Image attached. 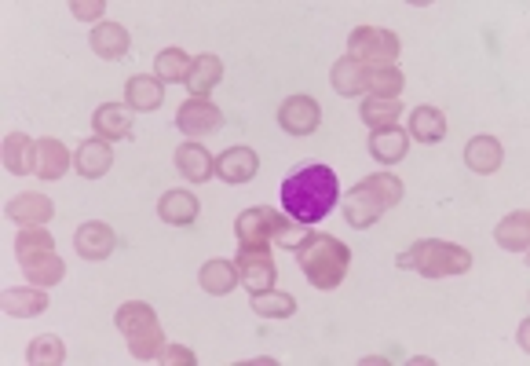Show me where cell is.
<instances>
[{
    "label": "cell",
    "instance_id": "cell-17",
    "mask_svg": "<svg viewBox=\"0 0 530 366\" xmlns=\"http://www.w3.org/2000/svg\"><path fill=\"white\" fill-rule=\"evenodd\" d=\"M202 213V205L191 191H165L158 202V216L172 227H191Z\"/></svg>",
    "mask_w": 530,
    "mask_h": 366
},
{
    "label": "cell",
    "instance_id": "cell-30",
    "mask_svg": "<svg viewBox=\"0 0 530 366\" xmlns=\"http://www.w3.org/2000/svg\"><path fill=\"white\" fill-rule=\"evenodd\" d=\"M223 81V63L216 59V55H198L191 63V77H187V88H191V96H209L212 88Z\"/></svg>",
    "mask_w": 530,
    "mask_h": 366
},
{
    "label": "cell",
    "instance_id": "cell-1",
    "mask_svg": "<svg viewBox=\"0 0 530 366\" xmlns=\"http://www.w3.org/2000/svg\"><path fill=\"white\" fill-rule=\"evenodd\" d=\"M340 198L337 173L329 165H304L282 183V209L293 224H318Z\"/></svg>",
    "mask_w": 530,
    "mask_h": 366
},
{
    "label": "cell",
    "instance_id": "cell-32",
    "mask_svg": "<svg viewBox=\"0 0 530 366\" xmlns=\"http://www.w3.org/2000/svg\"><path fill=\"white\" fill-rule=\"evenodd\" d=\"M406 77L399 74V66H370L366 70V96L373 99H399Z\"/></svg>",
    "mask_w": 530,
    "mask_h": 366
},
{
    "label": "cell",
    "instance_id": "cell-28",
    "mask_svg": "<svg viewBox=\"0 0 530 366\" xmlns=\"http://www.w3.org/2000/svg\"><path fill=\"white\" fill-rule=\"evenodd\" d=\"M406 136H414L417 143H439L446 140V114L435 107H417L410 114V132Z\"/></svg>",
    "mask_w": 530,
    "mask_h": 366
},
{
    "label": "cell",
    "instance_id": "cell-22",
    "mask_svg": "<svg viewBox=\"0 0 530 366\" xmlns=\"http://www.w3.org/2000/svg\"><path fill=\"white\" fill-rule=\"evenodd\" d=\"M66 169H70V151H66V143L52 140V136L37 140V169H33V173L41 176V180H63Z\"/></svg>",
    "mask_w": 530,
    "mask_h": 366
},
{
    "label": "cell",
    "instance_id": "cell-7",
    "mask_svg": "<svg viewBox=\"0 0 530 366\" xmlns=\"http://www.w3.org/2000/svg\"><path fill=\"white\" fill-rule=\"evenodd\" d=\"M234 235H238L242 249H267L271 242H278L282 249H297V242H300L293 220L275 213V209H267V205L245 209V213L234 220Z\"/></svg>",
    "mask_w": 530,
    "mask_h": 366
},
{
    "label": "cell",
    "instance_id": "cell-37",
    "mask_svg": "<svg viewBox=\"0 0 530 366\" xmlns=\"http://www.w3.org/2000/svg\"><path fill=\"white\" fill-rule=\"evenodd\" d=\"M161 363H165V366H194V363H198V356H194L187 345H165V352H161Z\"/></svg>",
    "mask_w": 530,
    "mask_h": 366
},
{
    "label": "cell",
    "instance_id": "cell-21",
    "mask_svg": "<svg viewBox=\"0 0 530 366\" xmlns=\"http://www.w3.org/2000/svg\"><path fill=\"white\" fill-rule=\"evenodd\" d=\"M92 125H96L99 140H106V143H121L132 136V114H128L121 103H106V107H99Z\"/></svg>",
    "mask_w": 530,
    "mask_h": 366
},
{
    "label": "cell",
    "instance_id": "cell-31",
    "mask_svg": "<svg viewBox=\"0 0 530 366\" xmlns=\"http://www.w3.org/2000/svg\"><path fill=\"white\" fill-rule=\"evenodd\" d=\"M198 282H202V290L209 297H227L238 286V268H234L231 260H209L202 275H198Z\"/></svg>",
    "mask_w": 530,
    "mask_h": 366
},
{
    "label": "cell",
    "instance_id": "cell-18",
    "mask_svg": "<svg viewBox=\"0 0 530 366\" xmlns=\"http://www.w3.org/2000/svg\"><path fill=\"white\" fill-rule=\"evenodd\" d=\"M0 154H4V169L15 176H26L37 169V143H33L26 132H11V136H4Z\"/></svg>",
    "mask_w": 530,
    "mask_h": 366
},
{
    "label": "cell",
    "instance_id": "cell-12",
    "mask_svg": "<svg viewBox=\"0 0 530 366\" xmlns=\"http://www.w3.org/2000/svg\"><path fill=\"white\" fill-rule=\"evenodd\" d=\"M4 213H8L11 224H19V227H44L55 216V202L48 194L26 191V194H15Z\"/></svg>",
    "mask_w": 530,
    "mask_h": 366
},
{
    "label": "cell",
    "instance_id": "cell-3",
    "mask_svg": "<svg viewBox=\"0 0 530 366\" xmlns=\"http://www.w3.org/2000/svg\"><path fill=\"white\" fill-rule=\"evenodd\" d=\"M399 202H403V180H395L392 173H373L351 187L348 202H344V220L355 231H366Z\"/></svg>",
    "mask_w": 530,
    "mask_h": 366
},
{
    "label": "cell",
    "instance_id": "cell-25",
    "mask_svg": "<svg viewBox=\"0 0 530 366\" xmlns=\"http://www.w3.org/2000/svg\"><path fill=\"white\" fill-rule=\"evenodd\" d=\"M406 151H410V136L403 129H381L370 136V158L381 165L403 162Z\"/></svg>",
    "mask_w": 530,
    "mask_h": 366
},
{
    "label": "cell",
    "instance_id": "cell-27",
    "mask_svg": "<svg viewBox=\"0 0 530 366\" xmlns=\"http://www.w3.org/2000/svg\"><path fill=\"white\" fill-rule=\"evenodd\" d=\"M494 238H498V246L509 249V253H527L530 249V213H523V209L520 213H509L498 224Z\"/></svg>",
    "mask_w": 530,
    "mask_h": 366
},
{
    "label": "cell",
    "instance_id": "cell-33",
    "mask_svg": "<svg viewBox=\"0 0 530 366\" xmlns=\"http://www.w3.org/2000/svg\"><path fill=\"white\" fill-rule=\"evenodd\" d=\"M191 55L180 52V48H165V52H158V59H154V77H158L161 85L169 81V85H180V81H187L191 77Z\"/></svg>",
    "mask_w": 530,
    "mask_h": 366
},
{
    "label": "cell",
    "instance_id": "cell-36",
    "mask_svg": "<svg viewBox=\"0 0 530 366\" xmlns=\"http://www.w3.org/2000/svg\"><path fill=\"white\" fill-rule=\"evenodd\" d=\"M70 11H74V19H81V22H99L106 4L103 0H70Z\"/></svg>",
    "mask_w": 530,
    "mask_h": 366
},
{
    "label": "cell",
    "instance_id": "cell-9",
    "mask_svg": "<svg viewBox=\"0 0 530 366\" xmlns=\"http://www.w3.org/2000/svg\"><path fill=\"white\" fill-rule=\"evenodd\" d=\"M176 125H180V132H187L191 140H202V136H212V132L223 129V114L216 103H209V99L191 96L180 110H176Z\"/></svg>",
    "mask_w": 530,
    "mask_h": 366
},
{
    "label": "cell",
    "instance_id": "cell-10",
    "mask_svg": "<svg viewBox=\"0 0 530 366\" xmlns=\"http://www.w3.org/2000/svg\"><path fill=\"white\" fill-rule=\"evenodd\" d=\"M234 268H238V282H242L249 293L271 290L275 279H278L275 260H271V249H242L238 260H234Z\"/></svg>",
    "mask_w": 530,
    "mask_h": 366
},
{
    "label": "cell",
    "instance_id": "cell-38",
    "mask_svg": "<svg viewBox=\"0 0 530 366\" xmlns=\"http://www.w3.org/2000/svg\"><path fill=\"white\" fill-rule=\"evenodd\" d=\"M527 330H530V319H523V323H520V348H523V352L530 348V334H527Z\"/></svg>",
    "mask_w": 530,
    "mask_h": 366
},
{
    "label": "cell",
    "instance_id": "cell-20",
    "mask_svg": "<svg viewBox=\"0 0 530 366\" xmlns=\"http://www.w3.org/2000/svg\"><path fill=\"white\" fill-rule=\"evenodd\" d=\"M501 162H505V151H501V143L494 140V136H476V140H468L465 165L472 169V173H479V176L498 173Z\"/></svg>",
    "mask_w": 530,
    "mask_h": 366
},
{
    "label": "cell",
    "instance_id": "cell-35",
    "mask_svg": "<svg viewBox=\"0 0 530 366\" xmlns=\"http://www.w3.org/2000/svg\"><path fill=\"white\" fill-rule=\"evenodd\" d=\"M253 312L260 319H289V315L297 312V301L289 293L264 290V293H253Z\"/></svg>",
    "mask_w": 530,
    "mask_h": 366
},
{
    "label": "cell",
    "instance_id": "cell-4",
    "mask_svg": "<svg viewBox=\"0 0 530 366\" xmlns=\"http://www.w3.org/2000/svg\"><path fill=\"white\" fill-rule=\"evenodd\" d=\"M15 260H19L22 275L33 286H41V290L59 286L66 279V264L55 253V238L44 227H22L19 235H15Z\"/></svg>",
    "mask_w": 530,
    "mask_h": 366
},
{
    "label": "cell",
    "instance_id": "cell-34",
    "mask_svg": "<svg viewBox=\"0 0 530 366\" xmlns=\"http://www.w3.org/2000/svg\"><path fill=\"white\" fill-rule=\"evenodd\" d=\"M26 363L30 366H63L66 363V345L55 334H44L30 341L26 348Z\"/></svg>",
    "mask_w": 530,
    "mask_h": 366
},
{
    "label": "cell",
    "instance_id": "cell-13",
    "mask_svg": "<svg viewBox=\"0 0 530 366\" xmlns=\"http://www.w3.org/2000/svg\"><path fill=\"white\" fill-rule=\"evenodd\" d=\"M74 246H77V253H81V260H92V264H96V260H106L117 249V235H114V227L99 224V220H88V224L77 227Z\"/></svg>",
    "mask_w": 530,
    "mask_h": 366
},
{
    "label": "cell",
    "instance_id": "cell-2",
    "mask_svg": "<svg viewBox=\"0 0 530 366\" xmlns=\"http://www.w3.org/2000/svg\"><path fill=\"white\" fill-rule=\"evenodd\" d=\"M293 253H297L300 271L308 275V282L315 290H337L351 268V249L340 238L318 235V231L300 238Z\"/></svg>",
    "mask_w": 530,
    "mask_h": 366
},
{
    "label": "cell",
    "instance_id": "cell-23",
    "mask_svg": "<svg viewBox=\"0 0 530 366\" xmlns=\"http://www.w3.org/2000/svg\"><path fill=\"white\" fill-rule=\"evenodd\" d=\"M176 169H180V176L187 183H205L216 173V158L205 147H198V143H183L180 151H176Z\"/></svg>",
    "mask_w": 530,
    "mask_h": 366
},
{
    "label": "cell",
    "instance_id": "cell-24",
    "mask_svg": "<svg viewBox=\"0 0 530 366\" xmlns=\"http://www.w3.org/2000/svg\"><path fill=\"white\" fill-rule=\"evenodd\" d=\"M125 103H128L132 110H143V114H150V110H158L161 103H165V88H161L158 77L136 74V77H128Z\"/></svg>",
    "mask_w": 530,
    "mask_h": 366
},
{
    "label": "cell",
    "instance_id": "cell-19",
    "mask_svg": "<svg viewBox=\"0 0 530 366\" xmlns=\"http://www.w3.org/2000/svg\"><path fill=\"white\" fill-rule=\"evenodd\" d=\"M92 52L99 55V59H106V63H117V59H125L128 55V30L121 26V22H99L96 30H92Z\"/></svg>",
    "mask_w": 530,
    "mask_h": 366
},
{
    "label": "cell",
    "instance_id": "cell-14",
    "mask_svg": "<svg viewBox=\"0 0 530 366\" xmlns=\"http://www.w3.org/2000/svg\"><path fill=\"white\" fill-rule=\"evenodd\" d=\"M256 169H260V158H256V151H249V147H231V151H223L220 158H216V176H220L223 183H231V187L249 183L256 176Z\"/></svg>",
    "mask_w": 530,
    "mask_h": 366
},
{
    "label": "cell",
    "instance_id": "cell-5",
    "mask_svg": "<svg viewBox=\"0 0 530 366\" xmlns=\"http://www.w3.org/2000/svg\"><path fill=\"white\" fill-rule=\"evenodd\" d=\"M395 268L417 271L424 279H446V275H465L472 271V253L454 242H439V238H421L414 246L395 257Z\"/></svg>",
    "mask_w": 530,
    "mask_h": 366
},
{
    "label": "cell",
    "instance_id": "cell-15",
    "mask_svg": "<svg viewBox=\"0 0 530 366\" xmlns=\"http://www.w3.org/2000/svg\"><path fill=\"white\" fill-rule=\"evenodd\" d=\"M0 308H4V315H11V319H33V315H44L48 312V293L41 290V286H22V290H4V297H0Z\"/></svg>",
    "mask_w": 530,
    "mask_h": 366
},
{
    "label": "cell",
    "instance_id": "cell-6",
    "mask_svg": "<svg viewBox=\"0 0 530 366\" xmlns=\"http://www.w3.org/2000/svg\"><path fill=\"white\" fill-rule=\"evenodd\" d=\"M114 323H117V330H121V337H125L132 359H139V363L161 359V352H165V334H161L158 312H154L150 304H143V301L121 304L114 315Z\"/></svg>",
    "mask_w": 530,
    "mask_h": 366
},
{
    "label": "cell",
    "instance_id": "cell-26",
    "mask_svg": "<svg viewBox=\"0 0 530 366\" xmlns=\"http://www.w3.org/2000/svg\"><path fill=\"white\" fill-rule=\"evenodd\" d=\"M366 70L370 66L366 63H359V59H351V55H344L337 66H333V88H337L340 96H348V99H355V96H366Z\"/></svg>",
    "mask_w": 530,
    "mask_h": 366
},
{
    "label": "cell",
    "instance_id": "cell-8",
    "mask_svg": "<svg viewBox=\"0 0 530 366\" xmlns=\"http://www.w3.org/2000/svg\"><path fill=\"white\" fill-rule=\"evenodd\" d=\"M348 55L366 66H395L399 59V37L381 26H359L348 37Z\"/></svg>",
    "mask_w": 530,
    "mask_h": 366
},
{
    "label": "cell",
    "instance_id": "cell-16",
    "mask_svg": "<svg viewBox=\"0 0 530 366\" xmlns=\"http://www.w3.org/2000/svg\"><path fill=\"white\" fill-rule=\"evenodd\" d=\"M110 165H114V151H110V143L106 140H85L81 147H77L74 154V169L85 180H99V176L110 173Z\"/></svg>",
    "mask_w": 530,
    "mask_h": 366
},
{
    "label": "cell",
    "instance_id": "cell-29",
    "mask_svg": "<svg viewBox=\"0 0 530 366\" xmlns=\"http://www.w3.org/2000/svg\"><path fill=\"white\" fill-rule=\"evenodd\" d=\"M399 114H403V103H399V99H373V96H366V99H362V107H359L362 125H370L373 132L395 129Z\"/></svg>",
    "mask_w": 530,
    "mask_h": 366
},
{
    "label": "cell",
    "instance_id": "cell-11",
    "mask_svg": "<svg viewBox=\"0 0 530 366\" xmlns=\"http://www.w3.org/2000/svg\"><path fill=\"white\" fill-rule=\"evenodd\" d=\"M278 125L289 132V136H311V132L322 125V110L311 96H289L282 107H278Z\"/></svg>",
    "mask_w": 530,
    "mask_h": 366
}]
</instances>
